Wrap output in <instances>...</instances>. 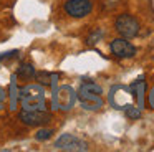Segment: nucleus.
Segmentation results:
<instances>
[{
	"instance_id": "obj_1",
	"label": "nucleus",
	"mask_w": 154,
	"mask_h": 152,
	"mask_svg": "<svg viewBox=\"0 0 154 152\" xmlns=\"http://www.w3.org/2000/svg\"><path fill=\"white\" fill-rule=\"evenodd\" d=\"M101 94H103V89L96 83H83L80 86V91H78V98L86 109L101 108V104H103Z\"/></svg>"
},
{
	"instance_id": "obj_2",
	"label": "nucleus",
	"mask_w": 154,
	"mask_h": 152,
	"mask_svg": "<svg viewBox=\"0 0 154 152\" xmlns=\"http://www.w3.org/2000/svg\"><path fill=\"white\" fill-rule=\"evenodd\" d=\"M114 28L123 38H134L139 33V22L129 13H121L114 22Z\"/></svg>"
},
{
	"instance_id": "obj_3",
	"label": "nucleus",
	"mask_w": 154,
	"mask_h": 152,
	"mask_svg": "<svg viewBox=\"0 0 154 152\" xmlns=\"http://www.w3.org/2000/svg\"><path fill=\"white\" fill-rule=\"evenodd\" d=\"M18 119L27 126H43L50 122L51 116L45 112L43 109H23L18 114Z\"/></svg>"
},
{
	"instance_id": "obj_4",
	"label": "nucleus",
	"mask_w": 154,
	"mask_h": 152,
	"mask_svg": "<svg viewBox=\"0 0 154 152\" xmlns=\"http://www.w3.org/2000/svg\"><path fill=\"white\" fill-rule=\"evenodd\" d=\"M93 10L91 0H66L65 2V12L73 18H83L90 15Z\"/></svg>"
},
{
	"instance_id": "obj_5",
	"label": "nucleus",
	"mask_w": 154,
	"mask_h": 152,
	"mask_svg": "<svg viewBox=\"0 0 154 152\" xmlns=\"http://www.w3.org/2000/svg\"><path fill=\"white\" fill-rule=\"evenodd\" d=\"M55 147L60 150H70V152H76V150H88V144L81 139H78L73 134H63L57 139Z\"/></svg>"
},
{
	"instance_id": "obj_6",
	"label": "nucleus",
	"mask_w": 154,
	"mask_h": 152,
	"mask_svg": "<svg viewBox=\"0 0 154 152\" xmlns=\"http://www.w3.org/2000/svg\"><path fill=\"white\" fill-rule=\"evenodd\" d=\"M109 48H111V53L114 56H118V58H133L136 55V46L131 45L128 41V38H123V36L113 40Z\"/></svg>"
},
{
	"instance_id": "obj_7",
	"label": "nucleus",
	"mask_w": 154,
	"mask_h": 152,
	"mask_svg": "<svg viewBox=\"0 0 154 152\" xmlns=\"http://www.w3.org/2000/svg\"><path fill=\"white\" fill-rule=\"evenodd\" d=\"M35 74H37V71H35L33 65H30V63H22L20 68L17 69V76L22 79H30V78H35Z\"/></svg>"
},
{
	"instance_id": "obj_8",
	"label": "nucleus",
	"mask_w": 154,
	"mask_h": 152,
	"mask_svg": "<svg viewBox=\"0 0 154 152\" xmlns=\"http://www.w3.org/2000/svg\"><path fill=\"white\" fill-rule=\"evenodd\" d=\"M35 78H37V81H40L42 84H53L55 79L58 78V74H55V73H47V71H40L35 74Z\"/></svg>"
},
{
	"instance_id": "obj_9",
	"label": "nucleus",
	"mask_w": 154,
	"mask_h": 152,
	"mask_svg": "<svg viewBox=\"0 0 154 152\" xmlns=\"http://www.w3.org/2000/svg\"><path fill=\"white\" fill-rule=\"evenodd\" d=\"M126 116L129 119H139L141 117V111L137 108H134V106H128L126 108Z\"/></svg>"
},
{
	"instance_id": "obj_10",
	"label": "nucleus",
	"mask_w": 154,
	"mask_h": 152,
	"mask_svg": "<svg viewBox=\"0 0 154 152\" xmlns=\"http://www.w3.org/2000/svg\"><path fill=\"white\" fill-rule=\"evenodd\" d=\"M51 134H53V132H51L50 129H40L35 137H37V141H47V139L51 137Z\"/></svg>"
},
{
	"instance_id": "obj_11",
	"label": "nucleus",
	"mask_w": 154,
	"mask_h": 152,
	"mask_svg": "<svg viewBox=\"0 0 154 152\" xmlns=\"http://www.w3.org/2000/svg\"><path fill=\"white\" fill-rule=\"evenodd\" d=\"M18 55V50H14V51H5L0 55V61H4V59H8V58H14V56Z\"/></svg>"
},
{
	"instance_id": "obj_12",
	"label": "nucleus",
	"mask_w": 154,
	"mask_h": 152,
	"mask_svg": "<svg viewBox=\"0 0 154 152\" xmlns=\"http://www.w3.org/2000/svg\"><path fill=\"white\" fill-rule=\"evenodd\" d=\"M5 99H7V94H5V91H4V89L0 88V108H2V106H4Z\"/></svg>"
}]
</instances>
